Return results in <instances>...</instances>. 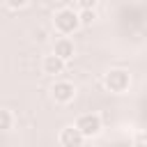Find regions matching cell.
Masks as SVG:
<instances>
[{"label": "cell", "instance_id": "obj_1", "mask_svg": "<svg viewBox=\"0 0 147 147\" xmlns=\"http://www.w3.org/2000/svg\"><path fill=\"white\" fill-rule=\"evenodd\" d=\"M53 28L62 34V37H69L74 34L80 23H78V11H74L71 7H60L55 14H53Z\"/></svg>", "mask_w": 147, "mask_h": 147}, {"label": "cell", "instance_id": "obj_2", "mask_svg": "<svg viewBox=\"0 0 147 147\" xmlns=\"http://www.w3.org/2000/svg\"><path fill=\"white\" fill-rule=\"evenodd\" d=\"M103 85L113 94H124L131 87V74L126 69H108L103 74Z\"/></svg>", "mask_w": 147, "mask_h": 147}, {"label": "cell", "instance_id": "obj_3", "mask_svg": "<svg viewBox=\"0 0 147 147\" xmlns=\"http://www.w3.org/2000/svg\"><path fill=\"white\" fill-rule=\"evenodd\" d=\"M74 126L78 129V133L83 138H96L103 129V122H101V115H96V113H83V115H78Z\"/></svg>", "mask_w": 147, "mask_h": 147}, {"label": "cell", "instance_id": "obj_4", "mask_svg": "<svg viewBox=\"0 0 147 147\" xmlns=\"http://www.w3.org/2000/svg\"><path fill=\"white\" fill-rule=\"evenodd\" d=\"M51 96H53L55 103L67 106V103H71L76 99V85L71 80H55L53 87H51Z\"/></svg>", "mask_w": 147, "mask_h": 147}, {"label": "cell", "instance_id": "obj_5", "mask_svg": "<svg viewBox=\"0 0 147 147\" xmlns=\"http://www.w3.org/2000/svg\"><path fill=\"white\" fill-rule=\"evenodd\" d=\"M83 140H85V138L78 133V129H76L74 124L62 126L60 133H57V142H60V147H83Z\"/></svg>", "mask_w": 147, "mask_h": 147}, {"label": "cell", "instance_id": "obj_6", "mask_svg": "<svg viewBox=\"0 0 147 147\" xmlns=\"http://www.w3.org/2000/svg\"><path fill=\"white\" fill-rule=\"evenodd\" d=\"M53 55H57L62 62L71 60V57L76 55V46H74V41H71L69 37H60V39H55V44H53Z\"/></svg>", "mask_w": 147, "mask_h": 147}, {"label": "cell", "instance_id": "obj_7", "mask_svg": "<svg viewBox=\"0 0 147 147\" xmlns=\"http://www.w3.org/2000/svg\"><path fill=\"white\" fill-rule=\"evenodd\" d=\"M64 64H67V62H62L57 55L51 53V55H44V60H41V71H44L46 76H53V78H55V76H60V74L64 71Z\"/></svg>", "mask_w": 147, "mask_h": 147}, {"label": "cell", "instance_id": "obj_8", "mask_svg": "<svg viewBox=\"0 0 147 147\" xmlns=\"http://www.w3.org/2000/svg\"><path fill=\"white\" fill-rule=\"evenodd\" d=\"M11 126H14V113L7 108H0V133L9 131Z\"/></svg>", "mask_w": 147, "mask_h": 147}, {"label": "cell", "instance_id": "obj_9", "mask_svg": "<svg viewBox=\"0 0 147 147\" xmlns=\"http://www.w3.org/2000/svg\"><path fill=\"white\" fill-rule=\"evenodd\" d=\"M94 21H96V9H83V11H78V23H80V28H90Z\"/></svg>", "mask_w": 147, "mask_h": 147}, {"label": "cell", "instance_id": "obj_10", "mask_svg": "<svg viewBox=\"0 0 147 147\" xmlns=\"http://www.w3.org/2000/svg\"><path fill=\"white\" fill-rule=\"evenodd\" d=\"M96 2H99V0H76V5H78L80 11H83V9H96Z\"/></svg>", "mask_w": 147, "mask_h": 147}, {"label": "cell", "instance_id": "obj_11", "mask_svg": "<svg viewBox=\"0 0 147 147\" xmlns=\"http://www.w3.org/2000/svg\"><path fill=\"white\" fill-rule=\"evenodd\" d=\"M28 2L30 0H5V5L9 9H23V7H28Z\"/></svg>", "mask_w": 147, "mask_h": 147}]
</instances>
